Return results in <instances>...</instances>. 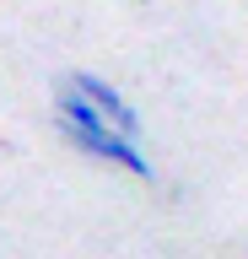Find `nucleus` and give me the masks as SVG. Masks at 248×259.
Listing matches in <instances>:
<instances>
[{
  "label": "nucleus",
  "instance_id": "nucleus-1",
  "mask_svg": "<svg viewBox=\"0 0 248 259\" xmlns=\"http://www.w3.org/2000/svg\"><path fill=\"white\" fill-rule=\"evenodd\" d=\"M60 135H65L76 151L97 157V162H114V167H124V173H135V178H157L151 157H140V141L119 135L114 124H60Z\"/></svg>",
  "mask_w": 248,
  "mask_h": 259
},
{
  "label": "nucleus",
  "instance_id": "nucleus-2",
  "mask_svg": "<svg viewBox=\"0 0 248 259\" xmlns=\"http://www.w3.org/2000/svg\"><path fill=\"white\" fill-rule=\"evenodd\" d=\"M70 87H76V92H81L86 103H92V108H97L103 119H108V124L119 130V135L140 141V119H135V108H130V103H124V97H119V92H114V87H108L103 76H92V70H70Z\"/></svg>",
  "mask_w": 248,
  "mask_h": 259
}]
</instances>
